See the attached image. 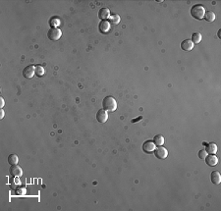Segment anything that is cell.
Here are the masks:
<instances>
[{
    "instance_id": "1",
    "label": "cell",
    "mask_w": 221,
    "mask_h": 211,
    "mask_svg": "<svg viewBox=\"0 0 221 211\" xmlns=\"http://www.w3.org/2000/svg\"><path fill=\"white\" fill-rule=\"evenodd\" d=\"M102 107L105 111H109V112H113L115 111L117 108V102L114 99V97L112 96H106L103 98L102 101Z\"/></svg>"
},
{
    "instance_id": "2",
    "label": "cell",
    "mask_w": 221,
    "mask_h": 211,
    "mask_svg": "<svg viewBox=\"0 0 221 211\" xmlns=\"http://www.w3.org/2000/svg\"><path fill=\"white\" fill-rule=\"evenodd\" d=\"M205 7L199 5V4H197V5H194L191 9V15H192L195 19L197 20H202L203 16H205Z\"/></svg>"
},
{
    "instance_id": "3",
    "label": "cell",
    "mask_w": 221,
    "mask_h": 211,
    "mask_svg": "<svg viewBox=\"0 0 221 211\" xmlns=\"http://www.w3.org/2000/svg\"><path fill=\"white\" fill-rule=\"evenodd\" d=\"M47 36H48L49 40H51L53 41H56V40H58L59 38L61 37L62 32H61V29H58V28H51L48 31Z\"/></svg>"
},
{
    "instance_id": "4",
    "label": "cell",
    "mask_w": 221,
    "mask_h": 211,
    "mask_svg": "<svg viewBox=\"0 0 221 211\" xmlns=\"http://www.w3.org/2000/svg\"><path fill=\"white\" fill-rule=\"evenodd\" d=\"M154 155L158 159H165L168 155V151H167V149L165 147H163L162 145L157 146V147L154 149Z\"/></svg>"
},
{
    "instance_id": "5",
    "label": "cell",
    "mask_w": 221,
    "mask_h": 211,
    "mask_svg": "<svg viewBox=\"0 0 221 211\" xmlns=\"http://www.w3.org/2000/svg\"><path fill=\"white\" fill-rule=\"evenodd\" d=\"M36 75V67L35 66H28L24 69L23 76L27 79H32Z\"/></svg>"
},
{
    "instance_id": "6",
    "label": "cell",
    "mask_w": 221,
    "mask_h": 211,
    "mask_svg": "<svg viewBox=\"0 0 221 211\" xmlns=\"http://www.w3.org/2000/svg\"><path fill=\"white\" fill-rule=\"evenodd\" d=\"M10 174L13 176L15 178H19V177H22L23 175V170L22 168L18 165H12L10 167Z\"/></svg>"
},
{
    "instance_id": "7",
    "label": "cell",
    "mask_w": 221,
    "mask_h": 211,
    "mask_svg": "<svg viewBox=\"0 0 221 211\" xmlns=\"http://www.w3.org/2000/svg\"><path fill=\"white\" fill-rule=\"evenodd\" d=\"M107 119H108V114L104 109H100V110L97 111L96 120L99 123H105L106 121H107Z\"/></svg>"
},
{
    "instance_id": "8",
    "label": "cell",
    "mask_w": 221,
    "mask_h": 211,
    "mask_svg": "<svg viewBox=\"0 0 221 211\" xmlns=\"http://www.w3.org/2000/svg\"><path fill=\"white\" fill-rule=\"evenodd\" d=\"M154 149H155V144L150 140H147L143 144V150L146 153H151L152 151H154Z\"/></svg>"
},
{
    "instance_id": "9",
    "label": "cell",
    "mask_w": 221,
    "mask_h": 211,
    "mask_svg": "<svg viewBox=\"0 0 221 211\" xmlns=\"http://www.w3.org/2000/svg\"><path fill=\"white\" fill-rule=\"evenodd\" d=\"M205 160L206 162V164L210 167H213L218 163V158L215 156V154H209V155H207L205 157Z\"/></svg>"
},
{
    "instance_id": "10",
    "label": "cell",
    "mask_w": 221,
    "mask_h": 211,
    "mask_svg": "<svg viewBox=\"0 0 221 211\" xmlns=\"http://www.w3.org/2000/svg\"><path fill=\"white\" fill-rule=\"evenodd\" d=\"M181 48L184 51H191L194 48V43L191 40H185L182 41L181 43Z\"/></svg>"
},
{
    "instance_id": "11",
    "label": "cell",
    "mask_w": 221,
    "mask_h": 211,
    "mask_svg": "<svg viewBox=\"0 0 221 211\" xmlns=\"http://www.w3.org/2000/svg\"><path fill=\"white\" fill-rule=\"evenodd\" d=\"M110 28H111V25H110L108 21H101L99 24V31L102 33H107Z\"/></svg>"
},
{
    "instance_id": "12",
    "label": "cell",
    "mask_w": 221,
    "mask_h": 211,
    "mask_svg": "<svg viewBox=\"0 0 221 211\" xmlns=\"http://www.w3.org/2000/svg\"><path fill=\"white\" fill-rule=\"evenodd\" d=\"M98 17L102 21H106V19H108L110 17V11L108 8H102L98 13Z\"/></svg>"
},
{
    "instance_id": "13",
    "label": "cell",
    "mask_w": 221,
    "mask_h": 211,
    "mask_svg": "<svg viewBox=\"0 0 221 211\" xmlns=\"http://www.w3.org/2000/svg\"><path fill=\"white\" fill-rule=\"evenodd\" d=\"M205 145H206L205 151L207 152V154H215L217 152V145H216L214 143H210Z\"/></svg>"
},
{
    "instance_id": "14",
    "label": "cell",
    "mask_w": 221,
    "mask_h": 211,
    "mask_svg": "<svg viewBox=\"0 0 221 211\" xmlns=\"http://www.w3.org/2000/svg\"><path fill=\"white\" fill-rule=\"evenodd\" d=\"M211 182L214 185H219L221 183V175L219 172L214 171L211 173Z\"/></svg>"
},
{
    "instance_id": "15",
    "label": "cell",
    "mask_w": 221,
    "mask_h": 211,
    "mask_svg": "<svg viewBox=\"0 0 221 211\" xmlns=\"http://www.w3.org/2000/svg\"><path fill=\"white\" fill-rule=\"evenodd\" d=\"M203 18H205V20L206 21V22H213V21L215 20V14L211 11H207V12L205 13Z\"/></svg>"
},
{
    "instance_id": "16",
    "label": "cell",
    "mask_w": 221,
    "mask_h": 211,
    "mask_svg": "<svg viewBox=\"0 0 221 211\" xmlns=\"http://www.w3.org/2000/svg\"><path fill=\"white\" fill-rule=\"evenodd\" d=\"M108 22L110 23V25H117V24H119V22H120V16L117 15V14L110 15Z\"/></svg>"
},
{
    "instance_id": "17",
    "label": "cell",
    "mask_w": 221,
    "mask_h": 211,
    "mask_svg": "<svg viewBox=\"0 0 221 211\" xmlns=\"http://www.w3.org/2000/svg\"><path fill=\"white\" fill-rule=\"evenodd\" d=\"M154 143L157 146H161L164 144V137L161 135H157L154 137Z\"/></svg>"
},
{
    "instance_id": "18",
    "label": "cell",
    "mask_w": 221,
    "mask_h": 211,
    "mask_svg": "<svg viewBox=\"0 0 221 211\" xmlns=\"http://www.w3.org/2000/svg\"><path fill=\"white\" fill-rule=\"evenodd\" d=\"M18 161H19V158L14 153H12V154H10L9 156H8V163L11 164V165H16L17 163H18Z\"/></svg>"
},
{
    "instance_id": "19",
    "label": "cell",
    "mask_w": 221,
    "mask_h": 211,
    "mask_svg": "<svg viewBox=\"0 0 221 211\" xmlns=\"http://www.w3.org/2000/svg\"><path fill=\"white\" fill-rule=\"evenodd\" d=\"M192 42L194 44H198L199 43V42L202 41V34L199 33H193V36H192Z\"/></svg>"
},
{
    "instance_id": "20",
    "label": "cell",
    "mask_w": 221,
    "mask_h": 211,
    "mask_svg": "<svg viewBox=\"0 0 221 211\" xmlns=\"http://www.w3.org/2000/svg\"><path fill=\"white\" fill-rule=\"evenodd\" d=\"M36 75L37 77H42L44 75V69L43 67H41L40 65L36 66Z\"/></svg>"
},
{
    "instance_id": "21",
    "label": "cell",
    "mask_w": 221,
    "mask_h": 211,
    "mask_svg": "<svg viewBox=\"0 0 221 211\" xmlns=\"http://www.w3.org/2000/svg\"><path fill=\"white\" fill-rule=\"evenodd\" d=\"M50 26H51V28H57L59 25H60V21H59L58 18H52L51 20H50V22H49Z\"/></svg>"
},
{
    "instance_id": "22",
    "label": "cell",
    "mask_w": 221,
    "mask_h": 211,
    "mask_svg": "<svg viewBox=\"0 0 221 211\" xmlns=\"http://www.w3.org/2000/svg\"><path fill=\"white\" fill-rule=\"evenodd\" d=\"M198 155H199V159H205V157L207 156V152L205 151V149H202L199 151Z\"/></svg>"
},
{
    "instance_id": "23",
    "label": "cell",
    "mask_w": 221,
    "mask_h": 211,
    "mask_svg": "<svg viewBox=\"0 0 221 211\" xmlns=\"http://www.w3.org/2000/svg\"><path fill=\"white\" fill-rule=\"evenodd\" d=\"M4 106V99H3V97H0V107H2Z\"/></svg>"
},
{
    "instance_id": "24",
    "label": "cell",
    "mask_w": 221,
    "mask_h": 211,
    "mask_svg": "<svg viewBox=\"0 0 221 211\" xmlns=\"http://www.w3.org/2000/svg\"><path fill=\"white\" fill-rule=\"evenodd\" d=\"M4 117V111L3 109L1 108V110H0V119H2Z\"/></svg>"
}]
</instances>
